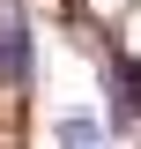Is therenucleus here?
Segmentation results:
<instances>
[{
  "label": "nucleus",
  "mask_w": 141,
  "mask_h": 149,
  "mask_svg": "<svg viewBox=\"0 0 141 149\" xmlns=\"http://www.w3.org/2000/svg\"><path fill=\"white\" fill-rule=\"evenodd\" d=\"M30 67H37V52H30V22H22L15 0H0V82H8V90H22V82H30Z\"/></svg>",
  "instance_id": "obj_1"
},
{
  "label": "nucleus",
  "mask_w": 141,
  "mask_h": 149,
  "mask_svg": "<svg viewBox=\"0 0 141 149\" xmlns=\"http://www.w3.org/2000/svg\"><path fill=\"white\" fill-rule=\"evenodd\" d=\"M104 90H111V119H134L141 112V60H104Z\"/></svg>",
  "instance_id": "obj_2"
},
{
  "label": "nucleus",
  "mask_w": 141,
  "mask_h": 149,
  "mask_svg": "<svg viewBox=\"0 0 141 149\" xmlns=\"http://www.w3.org/2000/svg\"><path fill=\"white\" fill-rule=\"evenodd\" d=\"M59 149H104V134L89 119H59Z\"/></svg>",
  "instance_id": "obj_3"
}]
</instances>
